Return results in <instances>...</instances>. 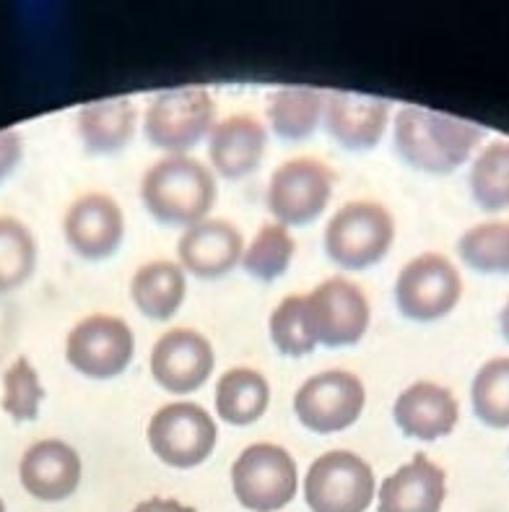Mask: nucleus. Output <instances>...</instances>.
I'll return each instance as SVG.
<instances>
[{
    "instance_id": "obj_14",
    "label": "nucleus",
    "mask_w": 509,
    "mask_h": 512,
    "mask_svg": "<svg viewBox=\"0 0 509 512\" xmlns=\"http://www.w3.org/2000/svg\"><path fill=\"white\" fill-rule=\"evenodd\" d=\"M65 242L73 253L86 260H104L115 255L125 237L123 208L104 193L81 195L65 211Z\"/></svg>"
},
{
    "instance_id": "obj_3",
    "label": "nucleus",
    "mask_w": 509,
    "mask_h": 512,
    "mask_svg": "<svg viewBox=\"0 0 509 512\" xmlns=\"http://www.w3.org/2000/svg\"><path fill=\"white\" fill-rule=\"evenodd\" d=\"M395 242V219L382 203L351 201L330 216L325 253L346 271L377 266Z\"/></svg>"
},
{
    "instance_id": "obj_29",
    "label": "nucleus",
    "mask_w": 509,
    "mask_h": 512,
    "mask_svg": "<svg viewBox=\"0 0 509 512\" xmlns=\"http://www.w3.org/2000/svg\"><path fill=\"white\" fill-rule=\"evenodd\" d=\"M37 242L24 221L0 216V292L19 289L34 271Z\"/></svg>"
},
{
    "instance_id": "obj_26",
    "label": "nucleus",
    "mask_w": 509,
    "mask_h": 512,
    "mask_svg": "<svg viewBox=\"0 0 509 512\" xmlns=\"http://www.w3.org/2000/svg\"><path fill=\"white\" fill-rule=\"evenodd\" d=\"M465 266L484 276H509V221H486L465 229L458 240Z\"/></svg>"
},
{
    "instance_id": "obj_20",
    "label": "nucleus",
    "mask_w": 509,
    "mask_h": 512,
    "mask_svg": "<svg viewBox=\"0 0 509 512\" xmlns=\"http://www.w3.org/2000/svg\"><path fill=\"white\" fill-rule=\"evenodd\" d=\"M445 497V471L426 455H416L382 481L380 512H439Z\"/></svg>"
},
{
    "instance_id": "obj_23",
    "label": "nucleus",
    "mask_w": 509,
    "mask_h": 512,
    "mask_svg": "<svg viewBox=\"0 0 509 512\" xmlns=\"http://www.w3.org/2000/svg\"><path fill=\"white\" fill-rule=\"evenodd\" d=\"M271 401V385L250 367H234L216 383V411L226 424L250 427L265 414Z\"/></svg>"
},
{
    "instance_id": "obj_32",
    "label": "nucleus",
    "mask_w": 509,
    "mask_h": 512,
    "mask_svg": "<svg viewBox=\"0 0 509 512\" xmlns=\"http://www.w3.org/2000/svg\"><path fill=\"white\" fill-rule=\"evenodd\" d=\"M24 154V143L16 130H0V180L11 175L16 164L21 162Z\"/></svg>"
},
{
    "instance_id": "obj_30",
    "label": "nucleus",
    "mask_w": 509,
    "mask_h": 512,
    "mask_svg": "<svg viewBox=\"0 0 509 512\" xmlns=\"http://www.w3.org/2000/svg\"><path fill=\"white\" fill-rule=\"evenodd\" d=\"M268 331H271L273 346L284 357H307L317 346L310 318H307V302H304L302 294H291L271 312Z\"/></svg>"
},
{
    "instance_id": "obj_6",
    "label": "nucleus",
    "mask_w": 509,
    "mask_h": 512,
    "mask_svg": "<svg viewBox=\"0 0 509 512\" xmlns=\"http://www.w3.org/2000/svg\"><path fill=\"white\" fill-rule=\"evenodd\" d=\"M463 297V279L450 258L424 253L408 260L395 279V305L413 323H434L450 315Z\"/></svg>"
},
{
    "instance_id": "obj_25",
    "label": "nucleus",
    "mask_w": 509,
    "mask_h": 512,
    "mask_svg": "<svg viewBox=\"0 0 509 512\" xmlns=\"http://www.w3.org/2000/svg\"><path fill=\"white\" fill-rule=\"evenodd\" d=\"M468 185L478 208L491 214L509 208V141H491L478 151Z\"/></svg>"
},
{
    "instance_id": "obj_11",
    "label": "nucleus",
    "mask_w": 509,
    "mask_h": 512,
    "mask_svg": "<svg viewBox=\"0 0 509 512\" xmlns=\"http://www.w3.org/2000/svg\"><path fill=\"white\" fill-rule=\"evenodd\" d=\"M136 354V336L115 315H89L68 333L65 359L91 380H110L128 370Z\"/></svg>"
},
{
    "instance_id": "obj_8",
    "label": "nucleus",
    "mask_w": 509,
    "mask_h": 512,
    "mask_svg": "<svg viewBox=\"0 0 509 512\" xmlns=\"http://www.w3.org/2000/svg\"><path fill=\"white\" fill-rule=\"evenodd\" d=\"M304 500L312 512H367L374 500L372 468L351 450L323 453L307 471Z\"/></svg>"
},
{
    "instance_id": "obj_21",
    "label": "nucleus",
    "mask_w": 509,
    "mask_h": 512,
    "mask_svg": "<svg viewBox=\"0 0 509 512\" xmlns=\"http://www.w3.org/2000/svg\"><path fill=\"white\" fill-rule=\"evenodd\" d=\"M136 107L128 97L99 99L78 110V136L91 154H115L133 141Z\"/></svg>"
},
{
    "instance_id": "obj_28",
    "label": "nucleus",
    "mask_w": 509,
    "mask_h": 512,
    "mask_svg": "<svg viewBox=\"0 0 509 512\" xmlns=\"http://www.w3.org/2000/svg\"><path fill=\"white\" fill-rule=\"evenodd\" d=\"M297 253V242L284 224H263L242 255V266L258 281H276L286 273Z\"/></svg>"
},
{
    "instance_id": "obj_5",
    "label": "nucleus",
    "mask_w": 509,
    "mask_h": 512,
    "mask_svg": "<svg viewBox=\"0 0 509 512\" xmlns=\"http://www.w3.org/2000/svg\"><path fill=\"white\" fill-rule=\"evenodd\" d=\"M232 487L239 505L252 512L284 510L297 497L299 474L289 450L258 442L242 450L232 466Z\"/></svg>"
},
{
    "instance_id": "obj_18",
    "label": "nucleus",
    "mask_w": 509,
    "mask_h": 512,
    "mask_svg": "<svg viewBox=\"0 0 509 512\" xmlns=\"http://www.w3.org/2000/svg\"><path fill=\"white\" fill-rule=\"evenodd\" d=\"M265 143H268V133L258 117L239 112L211 128L208 159L224 180H242L260 167Z\"/></svg>"
},
{
    "instance_id": "obj_9",
    "label": "nucleus",
    "mask_w": 509,
    "mask_h": 512,
    "mask_svg": "<svg viewBox=\"0 0 509 512\" xmlns=\"http://www.w3.org/2000/svg\"><path fill=\"white\" fill-rule=\"evenodd\" d=\"M146 437L162 463L172 468H195L213 453L219 429L198 403H169L151 416Z\"/></svg>"
},
{
    "instance_id": "obj_35",
    "label": "nucleus",
    "mask_w": 509,
    "mask_h": 512,
    "mask_svg": "<svg viewBox=\"0 0 509 512\" xmlns=\"http://www.w3.org/2000/svg\"><path fill=\"white\" fill-rule=\"evenodd\" d=\"M0 512H6V505H3V500H0Z\"/></svg>"
},
{
    "instance_id": "obj_22",
    "label": "nucleus",
    "mask_w": 509,
    "mask_h": 512,
    "mask_svg": "<svg viewBox=\"0 0 509 512\" xmlns=\"http://www.w3.org/2000/svg\"><path fill=\"white\" fill-rule=\"evenodd\" d=\"M185 271L172 260H154L136 271L130 281L133 305L151 320H169L185 302Z\"/></svg>"
},
{
    "instance_id": "obj_24",
    "label": "nucleus",
    "mask_w": 509,
    "mask_h": 512,
    "mask_svg": "<svg viewBox=\"0 0 509 512\" xmlns=\"http://www.w3.org/2000/svg\"><path fill=\"white\" fill-rule=\"evenodd\" d=\"M325 110V94L315 89H278L268 97L265 115L273 133L284 141H304L317 130L320 115Z\"/></svg>"
},
{
    "instance_id": "obj_13",
    "label": "nucleus",
    "mask_w": 509,
    "mask_h": 512,
    "mask_svg": "<svg viewBox=\"0 0 509 512\" xmlns=\"http://www.w3.org/2000/svg\"><path fill=\"white\" fill-rule=\"evenodd\" d=\"M216 354L203 333L174 328L164 333L151 351V375L169 393H193L211 377Z\"/></svg>"
},
{
    "instance_id": "obj_10",
    "label": "nucleus",
    "mask_w": 509,
    "mask_h": 512,
    "mask_svg": "<svg viewBox=\"0 0 509 512\" xmlns=\"http://www.w3.org/2000/svg\"><path fill=\"white\" fill-rule=\"evenodd\" d=\"M367 403V390L354 372L325 370L304 380L294 396V414L317 435L343 432L359 422Z\"/></svg>"
},
{
    "instance_id": "obj_33",
    "label": "nucleus",
    "mask_w": 509,
    "mask_h": 512,
    "mask_svg": "<svg viewBox=\"0 0 509 512\" xmlns=\"http://www.w3.org/2000/svg\"><path fill=\"white\" fill-rule=\"evenodd\" d=\"M133 512H195V507H187L177 500H164V497H151L141 502Z\"/></svg>"
},
{
    "instance_id": "obj_12",
    "label": "nucleus",
    "mask_w": 509,
    "mask_h": 512,
    "mask_svg": "<svg viewBox=\"0 0 509 512\" xmlns=\"http://www.w3.org/2000/svg\"><path fill=\"white\" fill-rule=\"evenodd\" d=\"M307 318L317 344L354 346L369 328V299L361 286L348 279H328L307 297Z\"/></svg>"
},
{
    "instance_id": "obj_31",
    "label": "nucleus",
    "mask_w": 509,
    "mask_h": 512,
    "mask_svg": "<svg viewBox=\"0 0 509 512\" xmlns=\"http://www.w3.org/2000/svg\"><path fill=\"white\" fill-rule=\"evenodd\" d=\"M45 388L39 383L34 364L26 357L13 359V364L3 377V411L13 422H34L39 416V406L45 401Z\"/></svg>"
},
{
    "instance_id": "obj_19",
    "label": "nucleus",
    "mask_w": 509,
    "mask_h": 512,
    "mask_svg": "<svg viewBox=\"0 0 509 512\" xmlns=\"http://www.w3.org/2000/svg\"><path fill=\"white\" fill-rule=\"evenodd\" d=\"M242 234L226 219H206L185 229L177 255L185 271L198 279H221L242 258Z\"/></svg>"
},
{
    "instance_id": "obj_16",
    "label": "nucleus",
    "mask_w": 509,
    "mask_h": 512,
    "mask_svg": "<svg viewBox=\"0 0 509 512\" xmlns=\"http://www.w3.org/2000/svg\"><path fill=\"white\" fill-rule=\"evenodd\" d=\"M390 120L385 99L359 97L348 91L325 94V128L330 138L346 151H369L382 141Z\"/></svg>"
},
{
    "instance_id": "obj_27",
    "label": "nucleus",
    "mask_w": 509,
    "mask_h": 512,
    "mask_svg": "<svg viewBox=\"0 0 509 512\" xmlns=\"http://www.w3.org/2000/svg\"><path fill=\"white\" fill-rule=\"evenodd\" d=\"M473 414L491 429H509V357L489 359L471 385Z\"/></svg>"
},
{
    "instance_id": "obj_2",
    "label": "nucleus",
    "mask_w": 509,
    "mask_h": 512,
    "mask_svg": "<svg viewBox=\"0 0 509 512\" xmlns=\"http://www.w3.org/2000/svg\"><path fill=\"white\" fill-rule=\"evenodd\" d=\"M213 172L190 156H164L146 169L141 182V201L159 224L195 227L206 221L216 203Z\"/></svg>"
},
{
    "instance_id": "obj_15",
    "label": "nucleus",
    "mask_w": 509,
    "mask_h": 512,
    "mask_svg": "<svg viewBox=\"0 0 509 512\" xmlns=\"http://www.w3.org/2000/svg\"><path fill=\"white\" fill-rule=\"evenodd\" d=\"M21 487L39 502L68 500L81 484V458L63 440H39L21 455Z\"/></svg>"
},
{
    "instance_id": "obj_17",
    "label": "nucleus",
    "mask_w": 509,
    "mask_h": 512,
    "mask_svg": "<svg viewBox=\"0 0 509 512\" xmlns=\"http://www.w3.org/2000/svg\"><path fill=\"white\" fill-rule=\"evenodd\" d=\"M393 419L400 432L413 440L434 442L447 437L460 419L458 398L445 385L421 383L408 385L393 403Z\"/></svg>"
},
{
    "instance_id": "obj_7",
    "label": "nucleus",
    "mask_w": 509,
    "mask_h": 512,
    "mask_svg": "<svg viewBox=\"0 0 509 512\" xmlns=\"http://www.w3.org/2000/svg\"><path fill=\"white\" fill-rule=\"evenodd\" d=\"M336 185V172L320 159H289L271 175L265 206L284 227H304L323 214Z\"/></svg>"
},
{
    "instance_id": "obj_1",
    "label": "nucleus",
    "mask_w": 509,
    "mask_h": 512,
    "mask_svg": "<svg viewBox=\"0 0 509 512\" xmlns=\"http://www.w3.org/2000/svg\"><path fill=\"white\" fill-rule=\"evenodd\" d=\"M484 136V128L471 120L424 107H403L393 128L395 154L408 167L426 175L458 172Z\"/></svg>"
},
{
    "instance_id": "obj_4",
    "label": "nucleus",
    "mask_w": 509,
    "mask_h": 512,
    "mask_svg": "<svg viewBox=\"0 0 509 512\" xmlns=\"http://www.w3.org/2000/svg\"><path fill=\"white\" fill-rule=\"evenodd\" d=\"M216 104L203 86L156 94L143 117L146 141L169 156H185L211 133Z\"/></svg>"
},
{
    "instance_id": "obj_34",
    "label": "nucleus",
    "mask_w": 509,
    "mask_h": 512,
    "mask_svg": "<svg viewBox=\"0 0 509 512\" xmlns=\"http://www.w3.org/2000/svg\"><path fill=\"white\" fill-rule=\"evenodd\" d=\"M499 331H502L504 341H507V344H509V299H507V302H504L502 312H499Z\"/></svg>"
}]
</instances>
